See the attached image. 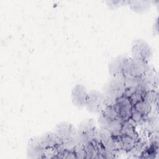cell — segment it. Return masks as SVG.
Listing matches in <instances>:
<instances>
[{"label":"cell","instance_id":"obj_6","mask_svg":"<svg viewBox=\"0 0 159 159\" xmlns=\"http://www.w3.org/2000/svg\"><path fill=\"white\" fill-rule=\"evenodd\" d=\"M45 149L42 142L40 135H34L28 140L26 148L27 158L30 159L42 158L45 154Z\"/></svg>","mask_w":159,"mask_h":159},{"label":"cell","instance_id":"obj_8","mask_svg":"<svg viewBox=\"0 0 159 159\" xmlns=\"http://www.w3.org/2000/svg\"><path fill=\"white\" fill-rule=\"evenodd\" d=\"M128 57L119 55L112 58L108 63V73L111 77L124 78V68Z\"/></svg>","mask_w":159,"mask_h":159},{"label":"cell","instance_id":"obj_10","mask_svg":"<svg viewBox=\"0 0 159 159\" xmlns=\"http://www.w3.org/2000/svg\"><path fill=\"white\" fill-rule=\"evenodd\" d=\"M96 127V124L95 120L92 118H86L82 120L76 127V130L78 132L89 134H94V132Z\"/></svg>","mask_w":159,"mask_h":159},{"label":"cell","instance_id":"obj_7","mask_svg":"<svg viewBox=\"0 0 159 159\" xmlns=\"http://www.w3.org/2000/svg\"><path fill=\"white\" fill-rule=\"evenodd\" d=\"M88 93L89 91L83 84H75L72 88L70 93V99L73 105L79 108L85 107Z\"/></svg>","mask_w":159,"mask_h":159},{"label":"cell","instance_id":"obj_9","mask_svg":"<svg viewBox=\"0 0 159 159\" xmlns=\"http://www.w3.org/2000/svg\"><path fill=\"white\" fill-rule=\"evenodd\" d=\"M40 139L46 149L49 147L52 148L58 145L62 144L60 139L54 132V130L47 131L44 132L40 135Z\"/></svg>","mask_w":159,"mask_h":159},{"label":"cell","instance_id":"obj_12","mask_svg":"<svg viewBox=\"0 0 159 159\" xmlns=\"http://www.w3.org/2000/svg\"><path fill=\"white\" fill-rule=\"evenodd\" d=\"M109 137V132L107 130V129L104 128L101 129H96L94 134V139H98L99 140L105 141L107 140Z\"/></svg>","mask_w":159,"mask_h":159},{"label":"cell","instance_id":"obj_3","mask_svg":"<svg viewBox=\"0 0 159 159\" xmlns=\"http://www.w3.org/2000/svg\"><path fill=\"white\" fill-rule=\"evenodd\" d=\"M148 61L140 58L128 57L124 68L125 77L137 78L143 75L148 70Z\"/></svg>","mask_w":159,"mask_h":159},{"label":"cell","instance_id":"obj_4","mask_svg":"<svg viewBox=\"0 0 159 159\" xmlns=\"http://www.w3.org/2000/svg\"><path fill=\"white\" fill-rule=\"evenodd\" d=\"M132 57L140 58L149 61L153 56V50L150 44L143 39H135L130 47Z\"/></svg>","mask_w":159,"mask_h":159},{"label":"cell","instance_id":"obj_1","mask_svg":"<svg viewBox=\"0 0 159 159\" xmlns=\"http://www.w3.org/2000/svg\"><path fill=\"white\" fill-rule=\"evenodd\" d=\"M125 90V77H110L104 84L102 92L109 100H116L120 98Z\"/></svg>","mask_w":159,"mask_h":159},{"label":"cell","instance_id":"obj_5","mask_svg":"<svg viewBox=\"0 0 159 159\" xmlns=\"http://www.w3.org/2000/svg\"><path fill=\"white\" fill-rule=\"evenodd\" d=\"M53 130L60 139L62 144H75L73 139L76 132V127L71 123L66 121L60 122L55 125Z\"/></svg>","mask_w":159,"mask_h":159},{"label":"cell","instance_id":"obj_2","mask_svg":"<svg viewBox=\"0 0 159 159\" xmlns=\"http://www.w3.org/2000/svg\"><path fill=\"white\" fill-rule=\"evenodd\" d=\"M108 101L102 91L92 89L89 91L85 107L91 114H99L106 108Z\"/></svg>","mask_w":159,"mask_h":159},{"label":"cell","instance_id":"obj_11","mask_svg":"<svg viewBox=\"0 0 159 159\" xmlns=\"http://www.w3.org/2000/svg\"><path fill=\"white\" fill-rule=\"evenodd\" d=\"M147 1H142V4H141V1H139V4L140 5L138 4L137 2V1H131L130 2V8L135 12H145V11H147L148 7H149V6L148 4H147V5H145V3H147Z\"/></svg>","mask_w":159,"mask_h":159}]
</instances>
